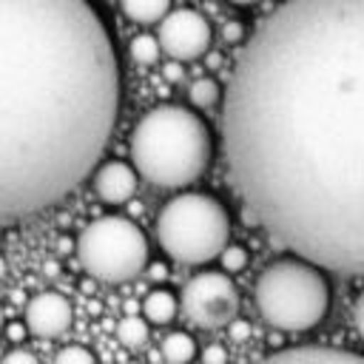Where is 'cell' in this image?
Here are the masks:
<instances>
[{"label": "cell", "mask_w": 364, "mask_h": 364, "mask_svg": "<svg viewBox=\"0 0 364 364\" xmlns=\"http://www.w3.org/2000/svg\"><path fill=\"white\" fill-rule=\"evenodd\" d=\"M136 176L139 171L134 162L128 165L122 159H111L94 171V191L105 205H122L136 193Z\"/></svg>", "instance_id": "30bf717a"}, {"label": "cell", "mask_w": 364, "mask_h": 364, "mask_svg": "<svg viewBox=\"0 0 364 364\" xmlns=\"http://www.w3.org/2000/svg\"><path fill=\"white\" fill-rule=\"evenodd\" d=\"M219 262H222V267H225L228 273H239V270H245V264H247V250H245L242 245H230V242H228V247L219 253Z\"/></svg>", "instance_id": "d6986e66"}, {"label": "cell", "mask_w": 364, "mask_h": 364, "mask_svg": "<svg viewBox=\"0 0 364 364\" xmlns=\"http://www.w3.org/2000/svg\"><path fill=\"white\" fill-rule=\"evenodd\" d=\"M34 361H37V355L28 350H11L3 355V364H34Z\"/></svg>", "instance_id": "603a6c76"}, {"label": "cell", "mask_w": 364, "mask_h": 364, "mask_svg": "<svg viewBox=\"0 0 364 364\" xmlns=\"http://www.w3.org/2000/svg\"><path fill=\"white\" fill-rule=\"evenodd\" d=\"M353 321H355L358 336L364 338V290H361V293H358V299H355V307H353Z\"/></svg>", "instance_id": "cb8c5ba5"}, {"label": "cell", "mask_w": 364, "mask_h": 364, "mask_svg": "<svg viewBox=\"0 0 364 364\" xmlns=\"http://www.w3.org/2000/svg\"><path fill=\"white\" fill-rule=\"evenodd\" d=\"M253 301L270 327L282 333H307L318 327L330 310V282L321 264L299 253L284 256L259 273Z\"/></svg>", "instance_id": "277c9868"}, {"label": "cell", "mask_w": 364, "mask_h": 364, "mask_svg": "<svg viewBox=\"0 0 364 364\" xmlns=\"http://www.w3.org/2000/svg\"><path fill=\"white\" fill-rule=\"evenodd\" d=\"M6 270H9V264H6V259H3V256H0V279H3V276H6Z\"/></svg>", "instance_id": "f1b7e54d"}, {"label": "cell", "mask_w": 364, "mask_h": 364, "mask_svg": "<svg viewBox=\"0 0 364 364\" xmlns=\"http://www.w3.org/2000/svg\"><path fill=\"white\" fill-rule=\"evenodd\" d=\"M77 259L91 279L122 284L148 267V239L125 216H100L77 236Z\"/></svg>", "instance_id": "8992f818"}, {"label": "cell", "mask_w": 364, "mask_h": 364, "mask_svg": "<svg viewBox=\"0 0 364 364\" xmlns=\"http://www.w3.org/2000/svg\"><path fill=\"white\" fill-rule=\"evenodd\" d=\"M250 216L330 273L364 276V0H284L250 34L222 108Z\"/></svg>", "instance_id": "6da1fadb"}, {"label": "cell", "mask_w": 364, "mask_h": 364, "mask_svg": "<svg viewBox=\"0 0 364 364\" xmlns=\"http://www.w3.org/2000/svg\"><path fill=\"white\" fill-rule=\"evenodd\" d=\"M128 154L139 176L156 188H188L210 165L213 136L208 122L185 105L162 102L139 117Z\"/></svg>", "instance_id": "3957f363"}, {"label": "cell", "mask_w": 364, "mask_h": 364, "mask_svg": "<svg viewBox=\"0 0 364 364\" xmlns=\"http://www.w3.org/2000/svg\"><path fill=\"white\" fill-rule=\"evenodd\" d=\"M142 313H145V318H148L151 324H168V321H173V316H176V296H173L171 290H165V287L151 290V293L145 296Z\"/></svg>", "instance_id": "7c38bea8"}, {"label": "cell", "mask_w": 364, "mask_h": 364, "mask_svg": "<svg viewBox=\"0 0 364 364\" xmlns=\"http://www.w3.org/2000/svg\"><path fill=\"white\" fill-rule=\"evenodd\" d=\"M270 361H321V364H364V353L344 350V347H324V344H299L282 347L267 355Z\"/></svg>", "instance_id": "8fae6325"}, {"label": "cell", "mask_w": 364, "mask_h": 364, "mask_svg": "<svg viewBox=\"0 0 364 364\" xmlns=\"http://www.w3.org/2000/svg\"><path fill=\"white\" fill-rule=\"evenodd\" d=\"M159 247L182 264H205L219 259L230 242L228 208L202 191H182L156 213Z\"/></svg>", "instance_id": "5b68a950"}, {"label": "cell", "mask_w": 364, "mask_h": 364, "mask_svg": "<svg viewBox=\"0 0 364 364\" xmlns=\"http://www.w3.org/2000/svg\"><path fill=\"white\" fill-rule=\"evenodd\" d=\"M148 270H151V273H148L151 279H165V273H168V270H165V264H151Z\"/></svg>", "instance_id": "484cf974"}, {"label": "cell", "mask_w": 364, "mask_h": 364, "mask_svg": "<svg viewBox=\"0 0 364 364\" xmlns=\"http://www.w3.org/2000/svg\"><path fill=\"white\" fill-rule=\"evenodd\" d=\"M3 321H6V318H3V304H0V330H3Z\"/></svg>", "instance_id": "f546056e"}, {"label": "cell", "mask_w": 364, "mask_h": 364, "mask_svg": "<svg viewBox=\"0 0 364 364\" xmlns=\"http://www.w3.org/2000/svg\"><path fill=\"white\" fill-rule=\"evenodd\" d=\"M159 51H162V46H159V37H154V34H136L128 43V54L139 65H154L159 60Z\"/></svg>", "instance_id": "2e32d148"}, {"label": "cell", "mask_w": 364, "mask_h": 364, "mask_svg": "<svg viewBox=\"0 0 364 364\" xmlns=\"http://www.w3.org/2000/svg\"><path fill=\"white\" fill-rule=\"evenodd\" d=\"M188 97H191V102H193L196 108H210V105L219 102L222 88H219V82H216L213 77H199V80L191 82Z\"/></svg>", "instance_id": "e0dca14e"}, {"label": "cell", "mask_w": 364, "mask_h": 364, "mask_svg": "<svg viewBox=\"0 0 364 364\" xmlns=\"http://www.w3.org/2000/svg\"><path fill=\"white\" fill-rule=\"evenodd\" d=\"M117 111L119 60L91 0H0V225L85 182Z\"/></svg>", "instance_id": "7a4b0ae2"}, {"label": "cell", "mask_w": 364, "mask_h": 364, "mask_svg": "<svg viewBox=\"0 0 364 364\" xmlns=\"http://www.w3.org/2000/svg\"><path fill=\"white\" fill-rule=\"evenodd\" d=\"M148 336H151L148 318H142V316H125V318H119V324H117V338H119V344L128 347V350L145 347V344H148Z\"/></svg>", "instance_id": "5bb4252c"}, {"label": "cell", "mask_w": 364, "mask_h": 364, "mask_svg": "<svg viewBox=\"0 0 364 364\" xmlns=\"http://www.w3.org/2000/svg\"><path fill=\"white\" fill-rule=\"evenodd\" d=\"M222 37H225L228 46H236V43L245 40V26H242L239 20H228V23L222 26Z\"/></svg>", "instance_id": "ffe728a7"}, {"label": "cell", "mask_w": 364, "mask_h": 364, "mask_svg": "<svg viewBox=\"0 0 364 364\" xmlns=\"http://www.w3.org/2000/svg\"><path fill=\"white\" fill-rule=\"evenodd\" d=\"M182 313L205 330L228 327L239 313V290L233 279L219 270L196 273L182 287Z\"/></svg>", "instance_id": "52a82bcc"}, {"label": "cell", "mask_w": 364, "mask_h": 364, "mask_svg": "<svg viewBox=\"0 0 364 364\" xmlns=\"http://www.w3.org/2000/svg\"><path fill=\"white\" fill-rule=\"evenodd\" d=\"M54 361H57V364H94L97 355H94L88 347H82V344H68V347H63V350L54 355Z\"/></svg>", "instance_id": "ac0fdd59"}, {"label": "cell", "mask_w": 364, "mask_h": 364, "mask_svg": "<svg viewBox=\"0 0 364 364\" xmlns=\"http://www.w3.org/2000/svg\"><path fill=\"white\" fill-rule=\"evenodd\" d=\"M162 74H165V80H171V82L182 80V65H179V60H173V63L162 65Z\"/></svg>", "instance_id": "d4e9b609"}, {"label": "cell", "mask_w": 364, "mask_h": 364, "mask_svg": "<svg viewBox=\"0 0 364 364\" xmlns=\"http://www.w3.org/2000/svg\"><path fill=\"white\" fill-rule=\"evenodd\" d=\"M9 333H11V338L17 341V338H20V333H23V327H20V324H14V327H9Z\"/></svg>", "instance_id": "4316f807"}, {"label": "cell", "mask_w": 364, "mask_h": 364, "mask_svg": "<svg viewBox=\"0 0 364 364\" xmlns=\"http://www.w3.org/2000/svg\"><path fill=\"white\" fill-rule=\"evenodd\" d=\"M159 46L171 60H199L210 48V23L196 9H173L159 20Z\"/></svg>", "instance_id": "ba28073f"}, {"label": "cell", "mask_w": 364, "mask_h": 364, "mask_svg": "<svg viewBox=\"0 0 364 364\" xmlns=\"http://www.w3.org/2000/svg\"><path fill=\"white\" fill-rule=\"evenodd\" d=\"M202 361L205 364H216V361H228V350L222 344H210L202 350Z\"/></svg>", "instance_id": "7402d4cb"}, {"label": "cell", "mask_w": 364, "mask_h": 364, "mask_svg": "<svg viewBox=\"0 0 364 364\" xmlns=\"http://www.w3.org/2000/svg\"><path fill=\"white\" fill-rule=\"evenodd\" d=\"M23 318H26V330L37 338H57L63 336L68 327H71V318H74V310L68 304V299L57 290H43L37 296H31L26 301V310H23Z\"/></svg>", "instance_id": "9c48e42d"}, {"label": "cell", "mask_w": 364, "mask_h": 364, "mask_svg": "<svg viewBox=\"0 0 364 364\" xmlns=\"http://www.w3.org/2000/svg\"><path fill=\"white\" fill-rule=\"evenodd\" d=\"M233 6H253V3H259V0H230Z\"/></svg>", "instance_id": "83f0119b"}, {"label": "cell", "mask_w": 364, "mask_h": 364, "mask_svg": "<svg viewBox=\"0 0 364 364\" xmlns=\"http://www.w3.org/2000/svg\"><path fill=\"white\" fill-rule=\"evenodd\" d=\"M119 9L134 23H159L171 11V0H119Z\"/></svg>", "instance_id": "4fadbf2b"}, {"label": "cell", "mask_w": 364, "mask_h": 364, "mask_svg": "<svg viewBox=\"0 0 364 364\" xmlns=\"http://www.w3.org/2000/svg\"><path fill=\"white\" fill-rule=\"evenodd\" d=\"M228 333H230L233 341H245V338L250 336V324H247L245 318H233V321L228 324Z\"/></svg>", "instance_id": "44dd1931"}, {"label": "cell", "mask_w": 364, "mask_h": 364, "mask_svg": "<svg viewBox=\"0 0 364 364\" xmlns=\"http://www.w3.org/2000/svg\"><path fill=\"white\" fill-rule=\"evenodd\" d=\"M193 355H196V341H193L188 333L176 330V333H168V336H165V341H162V358H165V361L185 364V361H191Z\"/></svg>", "instance_id": "9a60e30c"}]
</instances>
